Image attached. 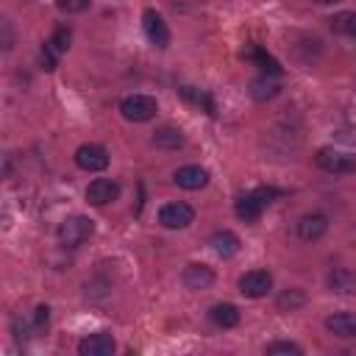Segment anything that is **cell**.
I'll return each instance as SVG.
<instances>
[{"label": "cell", "instance_id": "1", "mask_svg": "<svg viewBox=\"0 0 356 356\" xmlns=\"http://www.w3.org/2000/svg\"><path fill=\"white\" fill-rule=\"evenodd\" d=\"M275 197H281V189H275V186H256L253 192H248V195H242L236 200V217L245 220V222H256L261 217V211Z\"/></svg>", "mask_w": 356, "mask_h": 356}, {"label": "cell", "instance_id": "2", "mask_svg": "<svg viewBox=\"0 0 356 356\" xmlns=\"http://www.w3.org/2000/svg\"><path fill=\"white\" fill-rule=\"evenodd\" d=\"M95 234V220L83 217V214H72L58 225V242L67 248H78L83 245L89 236Z\"/></svg>", "mask_w": 356, "mask_h": 356}, {"label": "cell", "instance_id": "3", "mask_svg": "<svg viewBox=\"0 0 356 356\" xmlns=\"http://www.w3.org/2000/svg\"><path fill=\"white\" fill-rule=\"evenodd\" d=\"M120 114L128 122H147L156 114V97H150V95H128L120 103Z\"/></svg>", "mask_w": 356, "mask_h": 356}, {"label": "cell", "instance_id": "4", "mask_svg": "<svg viewBox=\"0 0 356 356\" xmlns=\"http://www.w3.org/2000/svg\"><path fill=\"white\" fill-rule=\"evenodd\" d=\"M314 161L325 172H350V170H356V156H350L345 150H337V147H320Z\"/></svg>", "mask_w": 356, "mask_h": 356}, {"label": "cell", "instance_id": "5", "mask_svg": "<svg viewBox=\"0 0 356 356\" xmlns=\"http://www.w3.org/2000/svg\"><path fill=\"white\" fill-rule=\"evenodd\" d=\"M75 164L81 170H86V172H100V170L108 167V150L103 145H95V142L81 145L75 150Z\"/></svg>", "mask_w": 356, "mask_h": 356}, {"label": "cell", "instance_id": "6", "mask_svg": "<svg viewBox=\"0 0 356 356\" xmlns=\"http://www.w3.org/2000/svg\"><path fill=\"white\" fill-rule=\"evenodd\" d=\"M192 220H195V209H192L189 203H184V200L167 203V206H161V211H159V222H161L164 228H170V231L186 228Z\"/></svg>", "mask_w": 356, "mask_h": 356}, {"label": "cell", "instance_id": "7", "mask_svg": "<svg viewBox=\"0 0 356 356\" xmlns=\"http://www.w3.org/2000/svg\"><path fill=\"white\" fill-rule=\"evenodd\" d=\"M142 28H145V36L150 39V44H156V47H167L170 44V28H167L164 17L156 8H147L142 14Z\"/></svg>", "mask_w": 356, "mask_h": 356}, {"label": "cell", "instance_id": "8", "mask_svg": "<svg viewBox=\"0 0 356 356\" xmlns=\"http://www.w3.org/2000/svg\"><path fill=\"white\" fill-rule=\"evenodd\" d=\"M273 289V275L267 270H250L239 278V292L245 298H261Z\"/></svg>", "mask_w": 356, "mask_h": 356}, {"label": "cell", "instance_id": "9", "mask_svg": "<svg viewBox=\"0 0 356 356\" xmlns=\"http://www.w3.org/2000/svg\"><path fill=\"white\" fill-rule=\"evenodd\" d=\"M117 197H120V184L111 181V178H95L86 186V200L92 206H106V203H111Z\"/></svg>", "mask_w": 356, "mask_h": 356}, {"label": "cell", "instance_id": "10", "mask_svg": "<svg viewBox=\"0 0 356 356\" xmlns=\"http://www.w3.org/2000/svg\"><path fill=\"white\" fill-rule=\"evenodd\" d=\"M111 350H114V337L108 331H95L78 342L81 356H111Z\"/></svg>", "mask_w": 356, "mask_h": 356}, {"label": "cell", "instance_id": "11", "mask_svg": "<svg viewBox=\"0 0 356 356\" xmlns=\"http://www.w3.org/2000/svg\"><path fill=\"white\" fill-rule=\"evenodd\" d=\"M172 181L181 186V189H203L209 184V172L200 167V164H186V167H178L172 172Z\"/></svg>", "mask_w": 356, "mask_h": 356}, {"label": "cell", "instance_id": "12", "mask_svg": "<svg viewBox=\"0 0 356 356\" xmlns=\"http://www.w3.org/2000/svg\"><path fill=\"white\" fill-rule=\"evenodd\" d=\"M325 328L328 334L339 337V339H350L356 337V312H334L325 317Z\"/></svg>", "mask_w": 356, "mask_h": 356}, {"label": "cell", "instance_id": "13", "mask_svg": "<svg viewBox=\"0 0 356 356\" xmlns=\"http://www.w3.org/2000/svg\"><path fill=\"white\" fill-rule=\"evenodd\" d=\"M181 281H184L186 289H209L214 284V270L209 264H197L195 261V264H186Z\"/></svg>", "mask_w": 356, "mask_h": 356}, {"label": "cell", "instance_id": "14", "mask_svg": "<svg viewBox=\"0 0 356 356\" xmlns=\"http://www.w3.org/2000/svg\"><path fill=\"white\" fill-rule=\"evenodd\" d=\"M325 228H328V220H325V214H317V211L303 214V217L298 220V236L306 239V242L320 239V236L325 234Z\"/></svg>", "mask_w": 356, "mask_h": 356}, {"label": "cell", "instance_id": "15", "mask_svg": "<svg viewBox=\"0 0 356 356\" xmlns=\"http://www.w3.org/2000/svg\"><path fill=\"white\" fill-rule=\"evenodd\" d=\"M325 284L331 292L337 295H353L356 292V273L348 270V267H334L328 275H325Z\"/></svg>", "mask_w": 356, "mask_h": 356}, {"label": "cell", "instance_id": "16", "mask_svg": "<svg viewBox=\"0 0 356 356\" xmlns=\"http://www.w3.org/2000/svg\"><path fill=\"white\" fill-rule=\"evenodd\" d=\"M209 245H211V250L217 253V256H222V259H228V256H234L236 250H239V236L234 234V231H214L211 236H209Z\"/></svg>", "mask_w": 356, "mask_h": 356}, {"label": "cell", "instance_id": "17", "mask_svg": "<svg viewBox=\"0 0 356 356\" xmlns=\"http://www.w3.org/2000/svg\"><path fill=\"white\" fill-rule=\"evenodd\" d=\"M211 323L220 325V328H234L239 323V309L234 303H214L211 312H209Z\"/></svg>", "mask_w": 356, "mask_h": 356}, {"label": "cell", "instance_id": "18", "mask_svg": "<svg viewBox=\"0 0 356 356\" xmlns=\"http://www.w3.org/2000/svg\"><path fill=\"white\" fill-rule=\"evenodd\" d=\"M153 145L161 150H178L184 145V134L178 128H159L153 131Z\"/></svg>", "mask_w": 356, "mask_h": 356}, {"label": "cell", "instance_id": "19", "mask_svg": "<svg viewBox=\"0 0 356 356\" xmlns=\"http://www.w3.org/2000/svg\"><path fill=\"white\" fill-rule=\"evenodd\" d=\"M328 25L339 36H356V11H339L328 19Z\"/></svg>", "mask_w": 356, "mask_h": 356}, {"label": "cell", "instance_id": "20", "mask_svg": "<svg viewBox=\"0 0 356 356\" xmlns=\"http://www.w3.org/2000/svg\"><path fill=\"white\" fill-rule=\"evenodd\" d=\"M245 56H248V58H253V61L261 67V72H264V75H281V64H278L270 53H264L261 47H248V50H245Z\"/></svg>", "mask_w": 356, "mask_h": 356}, {"label": "cell", "instance_id": "21", "mask_svg": "<svg viewBox=\"0 0 356 356\" xmlns=\"http://www.w3.org/2000/svg\"><path fill=\"white\" fill-rule=\"evenodd\" d=\"M250 95H253L256 100H270V97L278 95V83L270 81L267 75H261V78H256V81L250 83Z\"/></svg>", "mask_w": 356, "mask_h": 356}, {"label": "cell", "instance_id": "22", "mask_svg": "<svg viewBox=\"0 0 356 356\" xmlns=\"http://www.w3.org/2000/svg\"><path fill=\"white\" fill-rule=\"evenodd\" d=\"M303 303H306V295L300 289H286V292L278 295V309H284V312H295Z\"/></svg>", "mask_w": 356, "mask_h": 356}, {"label": "cell", "instance_id": "23", "mask_svg": "<svg viewBox=\"0 0 356 356\" xmlns=\"http://www.w3.org/2000/svg\"><path fill=\"white\" fill-rule=\"evenodd\" d=\"M181 95H184L189 103H195V106H203V108H206V114H214V103H211V97H209L206 92H200V89H192V86H184V89H181Z\"/></svg>", "mask_w": 356, "mask_h": 356}, {"label": "cell", "instance_id": "24", "mask_svg": "<svg viewBox=\"0 0 356 356\" xmlns=\"http://www.w3.org/2000/svg\"><path fill=\"white\" fill-rule=\"evenodd\" d=\"M70 39H72L70 28H67V25H58V28L53 31V36H50V44L61 53V50H67V47H70Z\"/></svg>", "mask_w": 356, "mask_h": 356}, {"label": "cell", "instance_id": "25", "mask_svg": "<svg viewBox=\"0 0 356 356\" xmlns=\"http://www.w3.org/2000/svg\"><path fill=\"white\" fill-rule=\"evenodd\" d=\"M264 353H267V356H275V353H292V356H300L303 350H300V345H295V342H273V345L264 348Z\"/></svg>", "mask_w": 356, "mask_h": 356}, {"label": "cell", "instance_id": "26", "mask_svg": "<svg viewBox=\"0 0 356 356\" xmlns=\"http://www.w3.org/2000/svg\"><path fill=\"white\" fill-rule=\"evenodd\" d=\"M89 3H92V0H56V6H58L61 11H67V14H81V11L89 8Z\"/></svg>", "mask_w": 356, "mask_h": 356}, {"label": "cell", "instance_id": "27", "mask_svg": "<svg viewBox=\"0 0 356 356\" xmlns=\"http://www.w3.org/2000/svg\"><path fill=\"white\" fill-rule=\"evenodd\" d=\"M56 53H58V50H56L50 42L42 47V64H44V70H56Z\"/></svg>", "mask_w": 356, "mask_h": 356}, {"label": "cell", "instance_id": "28", "mask_svg": "<svg viewBox=\"0 0 356 356\" xmlns=\"http://www.w3.org/2000/svg\"><path fill=\"white\" fill-rule=\"evenodd\" d=\"M47 312H50V309H47V306H36V309H33V314H31V317H33V323H36V328H39V331H42V328H44V325H47Z\"/></svg>", "mask_w": 356, "mask_h": 356}, {"label": "cell", "instance_id": "29", "mask_svg": "<svg viewBox=\"0 0 356 356\" xmlns=\"http://www.w3.org/2000/svg\"><path fill=\"white\" fill-rule=\"evenodd\" d=\"M314 3H320V6H328V3H339V0H314Z\"/></svg>", "mask_w": 356, "mask_h": 356}]
</instances>
